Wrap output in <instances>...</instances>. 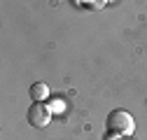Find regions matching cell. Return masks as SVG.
Listing matches in <instances>:
<instances>
[{
  "label": "cell",
  "instance_id": "obj_2",
  "mask_svg": "<svg viewBox=\"0 0 147 140\" xmlns=\"http://www.w3.org/2000/svg\"><path fill=\"white\" fill-rule=\"evenodd\" d=\"M49 121H51V110L42 103H33L28 110V124L35 129H45Z\"/></svg>",
  "mask_w": 147,
  "mask_h": 140
},
{
  "label": "cell",
  "instance_id": "obj_1",
  "mask_svg": "<svg viewBox=\"0 0 147 140\" xmlns=\"http://www.w3.org/2000/svg\"><path fill=\"white\" fill-rule=\"evenodd\" d=\"M136 129V121L133 117L128 114L126 110H112L105 119V131L110 135H117V138H128Z\"/></svg>",
  "mask_w": 147,
  "mask_h": 140
},
{
  "label": "cell",
  "instance_id": "obj_3",
  "mask_svg": "<svg viewBox=\"0 0 147 140\" xmlns=\"http://www.w3.org/2000/svg\"><path fill=\"white\" fill-rule=\"evenodd\" d=\"M47 94H49V89H47L45 82H38V84L30 86V98H33L35 103H42V100L47 98Z\"/></svg>",
  "mask_w": 147,
  "mask_h": 140
}]
</instances>
